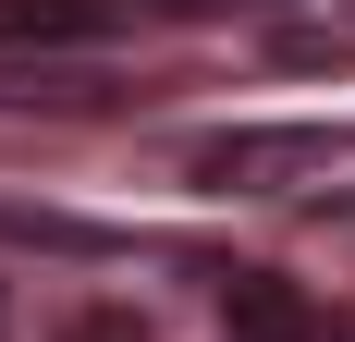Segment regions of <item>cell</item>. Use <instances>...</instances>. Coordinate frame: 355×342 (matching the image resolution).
Instances as JSON below:
<instances>
[{"mask_svg":"<svg viewBox=\"0 0 355 342\" xmlns=\"http://www.w3.org/2000/svg\"><path fill=\"white\" fill-rule=\"evenodd\" d=\"M331 171H343V123H233L196 147V183H220V196H294Z\"/></svg>","mask_w":355,"mask_h":342,"instance_id":"obj_1","label":"cell"},{"mask_svg":"<svg viewBox=\"0 0 355 342\" xmlns=\"http://www.w3.org/2000/svg\"><path fill=\"white\" fill-rule=\"evenodd\" d=\"M220 342H331V318L294 294L282 269H233V306H220Z\"/></svg>","mask_w":355,"mask_h":342,"instance_id":"obj_2","label":"cell"},{"mask_svg":"<svg viewBox=\"0 0 355 342\" xmlns=\"http://www.w3.org/2000/svg\"><path fill=\"white\" fill-rule=\"evenodd\" d=\"M110 12L123 0H0V37H73L86 49V37H110Z\"/></svg>","mask_w":355,"mask_h":342,"instance_id":"obj_3","label":"cell"},{"mask_svg":"<svg viewBox=\"0 0 355 342\" xmlns=\"http://www.w3.org/2000/svg\"><path fill=\"white\" fill-rule=\"evenodd\" d=\"M62 342H147V330H135V318H123V306H86V318H73Z\"/></svg>","mask_w":355,"mask_h":342,"instance_id":"obj_4","label":"cell"},{"mask_svg":"<svg viewBox=\"0 0 355 342\" xmlns=\"http://www.w3.org/2000/svg\"><path fill=\"white\" fill-rule=\"evenodd\" d=\"M147 12H245V0H147Z\"/></svg>","mask_w":355,"mask_h":342,"instance_id":"obj_5","label":"cell"},{"mask_svg":"<svg viewBox=\"0 0 355 342\" xmlns=\"http://www.w3.org/2000/svg\"><path fill=\"white\" fill-rule=\"evenodd\" d=\"M331 342H355V318H331Z\"/></svg>","mask_w":355,"mask_h":342,"instance_id":"obj_6","label":"cell"}]
</instances>
